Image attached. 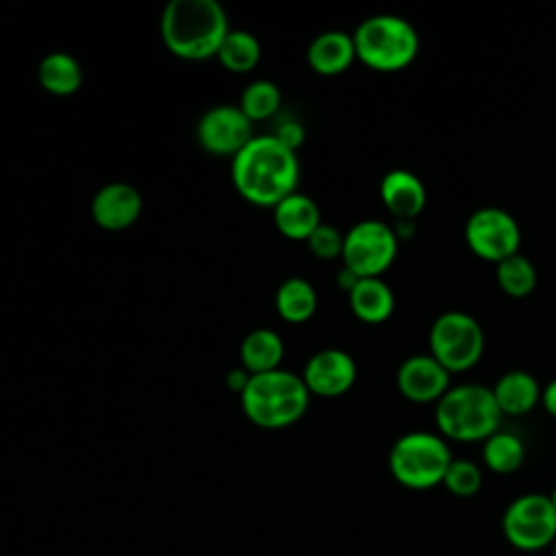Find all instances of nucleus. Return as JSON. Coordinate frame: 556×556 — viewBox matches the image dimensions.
Returning a JSON list of instances; mask_svg holds the SVG:
<instances>
[{"mask_svg":"<svg viewBox=\"0 0 556 556\" xmlns=\"http://www.w3.org/2000/svg\"><path fill=\"white\" fill-rule=\"evenodd\" d=\"M232 185L241 198L256 206H276L295 193L300 180V161L295 150L276 135L252 137L250 143L232 156Z\"/></svg>","mask_w":556,"mask_h":556,"instance_id":"f257e3e1","label":"nucleus"},{"mask_svg":"<svg viewBox=\"0 0 556 556\" xmlns=\"http://www.w3.org/2000/svg\"><path fill=\"white\" fill-rule=\"evenodd\" d=\"M159 28L165 48L185 61L217 56L230 30L226 11L217 0H169Z\"/></svg>","mask_w":556,"mask_h":556,"instance_id":"f03ea898","label":"nucleus"},{"mask_svg":"<svg viewBox=\"0 0 556 556\" xmlns=\"http://www.w3.org/2000/svg\"><path fill=\"white\" fill-rule=\"evenodd\" d=\"M502 417L491 387L478 382L454 384L434 404L437 430L445 441H486L500 430Z\"/></svg>","mask_w":556,"mask_h":556,"instance_id":"7ed1b4c3","label":"nucleus"},{"mask_svg":"<svg viewBox=\"0 0 556 556\" xmlns=\"http://www.w3.org/2000/svg\"><path fill=\"white\" fill-rule=\"evenodd\" d=\"M311 393L302 376L274 369L250 376L248 387L241 393L243 415L258 428H287L304 417Z\"/></svg>","mask_w":556,"mask_h":556,"instance_id":"20e7f679","label":"nucleus"},{"mask_svg":"<svg viewBox=\"0 0 556 556\" xmlns=\"http://www.w3.org/2000/svg\"><path fill=\"white\" fill-rule=\"evenodd\" d=\"M356 59L374 72L393 74L408 67L419 52L417 28L400 15L365 17L352 33Z\"/></svg>","mask_w":556,"mask_h":556,"instance_id":"39448f33","label":"nucleus"},{"mask_svg":"<svg viewBox=\"0 0 556 556\" xmlns=\"http://www.w3.org/2000/svg\"><path fill=\"white\" fill-rule=\"evenodd\" d=\"M452 460L450 445L441 434L413 430L391 445L389 471L397 484L413 491H426L443 484Z\"/></svg>","mask_w":556,"mask_h":556,"instance_id":"423d86ee","label":"nucleus"},{"mask_svg":"<svg viewBox=\"0 0 556 556\" xmlns=\"http://www.w3.org/2000/svg\"><path fill=\"white\" fill-rule=\"evenodd\" d=\"M428 348L450 374H463L478 365L484 352V332L478 319L465 311L441 313L428 332Z\"/></svg>","mask_w":556,"mask_h":556,"instance_id":"0eeeda50","label":"nucleus"},{"mask_svg":"<svg viewBox=\"0 0 556 556\" xmlns=\"http://www.w3.org/2000/svg\"><path fill=\"white\" fill-rule=\"evenodd\" d=\"M400 239L393 226L380 219H363L343 235V267L358 278H380L395 261Z\"/></svg>","mask_w":556,"mask_h":556,"instance_id":"6e6552de","label":"nucleus"},{"mask_svg":"<svg viewBox=\"0 0 556 556\" xmlns=\"http://www.w3.org/2000/svg\"><path fill=\"white\" fill-rule=\"evenodd\" d=\"M502 534L519 552H539L556 541V510L547 495L523 493L502 515Z\"/></svg>","mask_w":556,"mask_h":556,"instance_id":"1a4fd4ad","label":"nucleus"},{"mask_svg":"<svg viewBox=\"0 0 556 556\" xmlns=\"http://www.w3.org/2000/svg\"><path fill=\"white\" fill-rule=\"evenodd\" d=\"M465 243L482 261L500 263L519 252L521 228L500 206H480L465 222Z\"/></svg>","mask_w":556,"mask_h":556,"instance_id":"9d476101","label":"nucleus"},{"mask_svg":"<svg viewBox=\"0 0 556 556\" xmlns=\"http://www.w3.org/2000/svg\"><path fill=\"white\" fill-rule=\"evenodd\" d=\"M252 137V122L235 104L208 109L195 126L198 143L215 156H237Z\"/></svg>","mask_w":556,"mask_h":556,"instance_id":"9b49d317","label":"nucleus"},{"mask_svg":"<svg viewBox=\"0 0 556 556\" xmlns=\"http://www.w3.org/2000/svg\"><path fill=\"white\" fill-rule=\"evenodd\" d=\"M302 380L308 393L321 397H337L350 391L356 382V363L348 352L339 348H326L315 352L306 361Z\"/></svg>","mask_w":556,"mask_h":556,"instance_id":"f8f14e48","label":"nucleus"},{"mask_svg":"<svg viewBox=\"0 0 556 556\" xmlns=\"http://www.w3.org/2000/svg\"><path fill=\"white\" fill-rule=\"evenodd\" d=\"M450 376L432 354H415L400 365L395 384L413 404H437L450 389Z\"/></svg>","mask_w":556,"mask_h":556,"instance_id":"ddd939ff","label":"nucleus"},{"mask_svg":"<svg viewBox=\"0 0 556 556\" xmlns=\"http://www.w3.org/2000/svg\"><path fill=\"white\" fill-rule=\"evenodd\" d=\"M143 208L141 193L128 182H109L100 187L91 200L93 222L111 232L130 228Z\"/></svg>","mask_w":556,"mask_h":556,"instance_id":"4468645a","label":"nucleus"},{"mask_svg":"<svg viewBox=\"0 0 556 556\" xmlns=\"http://www.w3.org/2000/svg\"><path fill=\"white\" fill-rule=\"evenodd\" d=\"M380 198L395 219H415L426 206V187L408 169H391L380 180Z\"/></svg>","mask_w":556,"mask_h":556,"instance_id":"2eb2a0df","label":"nucleus"},{"mask_svg":"<svg viewBox=\"0 0 556 556\" xmlns=\"http://www.w3.org/2000/svg\"><path fill=\"white\" fill-rule=\"evenodd\" d=\"M306 61L319 76L343 74L356 61L352 35L343 30L319 33L306 48Z\"/></svg>","mask_w":556,"mask_h":556,"instance_id":"dca6fc26","label":"nucleus"},{"mask_svg":"<svg viewBox=\"0 0 556 556\" xmlns=\"http://www.w3.org/2000/svg\"><path fill=\"white\" fill-rule=\"evenodd\" d=\"M274 224L287 239L306 241L321 224V213L313 198L295 191L274 206Z\"/></svg>","mask_w":556,"mask_h":556,"instance_id":"f3484780","label":"nucleus"},{"mask_svg":"<svg viewBox=\"0 0 556 556\" xmlns=\"http://www.w3.org/2000/svg\"><path fill=\"white\" fill-rule=\"evenodd\" d=\"M491 391L502 415L510 417L526 415L541 402V387L536 378L521 369H510L500 376Z\"/></svg>","mask_w":556,"mask_h":556,"instance_id":"a211bd4d","label":"nucleus"},{"mask_svg":"<svg viewBox=\"0 0 556 556\" xmlns=\"http://www.w3.org/2000/svg\"><path fill=\"white\" fill-rule=\"evenodd\" d=\"M352 313L365 324H382L395 308L391 287L382 278H361L348 293Z\"/></svg>","mask_w":556,"mask_h":556,"instance_id":"6ab92c4d","label":"nucleus"},{"mask_svg":"<svg viewBox=\"0 0 556 556\" xmlns=\"http://www.w3.org/2000/svg\"><path fill=\"white\" fill-rule=\"evenodd\" d=\"M241 365L248 369L252 376L254 374H265L280 369L282 356H285V343L278 332L269 328H256L245 334L241 341Z\"/></svg>","mask_w":556,"mask_h":556,"instance_id":"aec40b11","label":"nucleus"},{"mask_svg":"<svg viewBox=\"0 0 556 556\" xmlns=\"http://www.w3.org/2000/svg\"><path fill=\"white\" fill-rule=\"evenodd\" d=\"M37 80L52 96H72L83 85V67L70 52H50L39 61Z\"/></svg>","mask_w":556,"mask_h":556,"instance_id":"412c9836","label":"nucleus"},{"mask_svg":"<svg viewBox=\"0 0 556 556\" xmlns=\"http://www.w3.org/2000/svg\"><path fill=\"white\" fill-rule=\"evenodd\" d=\"M276 311L289 324H302L317 311V293L313 285L300 276L287 278L276 291Z\"/></svg>","mask_w":556,"mask_h":556,"instance_id":"4be33fe9","label":"nucleus"},{"mask_svg":"<svg viewBox=\"0 0 556 556\" xmlns=\"http://www.w3.org/2000/svg\"><path fill=\"white\" fill-rule=\"evenodd\" d=\"M217 61L232 74H248L261 61V43L250 30L230 28L217 50Z\"/></svg>","mask_w":556,"mask_h":556,"instance_id":"5701e85b","label":"nucleus"},{"mask_svg":"<svg viewBox=\"0 0 556 556\" xmlns=\"http://www.w3.org/2000/svg\"><path fill=\"white\" fill-rule=\"evenodd\" d=\"M526 445L523 441L506 430L493 432L486 441H482V460L493 473H513L523 465Z\"/></svg>","mask_w":556,"mask_h":556,"instance_id":"b1692460","label":"nucleus"},{"mask_svg":"<svg viewBox=\"0 0 556 556\" xmlns=\"http://www.w3.org/2000/svg\"><path fill=\"white\" fill-rule=\"evenodd\" d=\"M495 280L506 295L521 300L534 291L536 269L528 256L517 252L495 265Z\"/></svg>","mask_w":556,"mask_h":556,"instance_id":"393cba45","label":"nucleus"},{"mask_svg":"<svg viewBox=\"0 0 556 556\" xmlns=\"http://www.w3.org/2000/svg\"><path fill=\"white\" fill-rule=\"evenodd\" d=\"M280 89L276 83L258 78L252 80L239 100V109L243 111V115L250 122H261V119H269L276 115V111L280 109Z\"/></svg>","mask_w":556,"mask_h":556,"instance_id":"a878e982","label":"nucleus"},{"mask_svg":"<svg viewBox=\"0 0 556 556\" xmlns=\"http://www.w3.org/2000/svg\"><path fill=\"white\" fill-rule=\"evenodd\" d=\"M443 486L456 497H473L482 486V469L467 458H454L445 471Z\"/></svg>","mask_w":556,"mask_h":556,"instance_id":"bb28decb","label":"nucleus"},{"mask_svg":"<svg viewBox=\"0 0 556 556\" xmlns=\"http://www.w3.org/2000/svg\"><path fill=\"white\" fill-rule=\"evenodd\" d=\"M308 250L324 261H332V258H341L343 254V235L330 226V224H319L315 228V232L306 239Z\"/></svg>","mask_w":556,"mask_h":556,"instance_id":"cd10ccee","label":"nucleus"},{"mask_svg":"<svg viewBox=\"0 0 556 556\" xmlns=\"http://www.w3.org/2000/svg\"><path fill=\"white\" fill-rule=\"evenodd\" d=\"M285 146H289L291 150H298V146L304 139V128L298 122H285L276 132H274Z\"/></svg>","mask_w":556,"mask_h":556,"instance_id":"c85d7f7f","label":"nucleus"},{"mask_svg":"<svg viewBox=\"0 0 556 556\" xmlns=\"http://www.w3.org/2000/svg\"><path fill=\"white\" fill-rule=\"evenodd\" d=\"M250 371L248 369H232L230 374H228V378H226V382H228V389H232V391H237L239 395L243 393V389L248 387V382H250Z\"/></svg>","mask_w":556,"mask_h":556,"instance_id":"c756f323","label":"nucleus"},{"mask_svg":"<svg viewBox=\"0 0 556 556\" xmlns=\"http://www.w3.org/2000/svg\"><path fill=\"white\" fill-rule=\"evenodd\" d=\"M541 404L552 417H556V378L541 389Z\"/></svg>","mask_w":556,"mask_h":556,"instance_id":"7c9ffc66","label":"nucleus"},{"mask_svg":"<svg viewBox=\"0 0 556 556\" xmlns=\"http://www.w3.org/2000/svg\"><path fill=\"white\" fill-rule=\"evenodd\" d=\"M361 278L354 274V271H350L348 267H343L339 274H337V285L341 287V289H345L348 293L354 289V285L358 282Z\"/></svg>","mask_w":556,"mask_h":556,"instance_id":"2f4dec72","label":"nucleus"},{"mask_svg":"<svg viewBox=\"0 0 556 556\" xmlns=\"http://www.w3.org/2000/svg\"><path fill=\"white\" fill-rule=\"evenodd\" d=\"M547 497H549V502H552V506H554V510H556V486L547 493Z\"/></svg>","mask_w":556,"mask_h":556,"instance_id":"473e14b6","label":"nucleus"},{"mask_svg":"<svg viewBox=\"0 0 556 556\" xmlns=\"http://www.w3.org/2000/svg\"><path fill=\"white\" fill-rule=\"evenodd\" d=\"M552 556H556V541L552 543Z\"/></svg>","mask_w":556,"mask_h":556,"instance_id":"72a5a7b5","label":"nucleus"}]
</instances>
